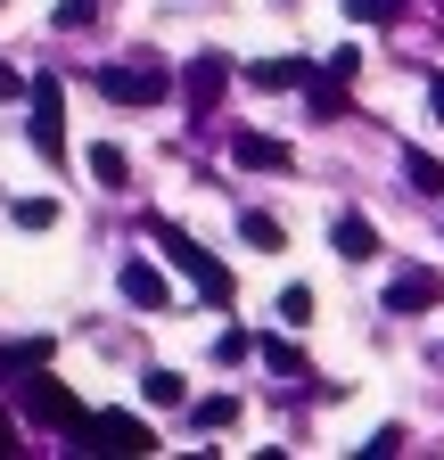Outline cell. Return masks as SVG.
Instances as JSON below:
<instances>
[{
    "label": "cell",
    "instance_id": "cell-10",
    "mask_svg": "<svg viewBox=\"0 0 444 460\" xmlns=\"http://www.w3.org/2000/svg\"><path fill=\"white\" fill-rule=\"evenodd\" d=\"M83 164H91V181H99V190H132V156H124L116 140H99Z\"/></svg>",
    "mask_w": 444,
    "mask_h": 460
},
{
    "label": "cell",
    "instance_id": "cell-7",
    "mask_svg": "<svg viewBox=\"0 0 444 460\" xmlns=\"http://www.w3.org/2000/svg\"><path fill=\"white\" fill-rule=\"evenodd\" d=\"M247 83H255V91H305V83H313V66H305V58H255Z\"/></svg>",
    "mask_w": 444,
    "mask_h": 460
},
{
    "label": "cell",
    "instance_id": "cell-16",
    "mask_svg": "<svg viewBox=\"0 0 444 460\" xmlns=\"http://www.w3.org/2000/svg\"><path fill=\"white\" fill-rule=\"evenodd\" d=\"M9 222H17V230H49V222H58V206H49V198H17Z\"/></svg>",
    "mask_w": 444,
    "mask_h": 460
},
{
    "label": "cell",
    "instance_id": "cell-24",
    "mask_svg": "<svg viewBox=\"0 0 444 460\" xmlns=\"http://www.w3.org/2000/svg\"><path fill=\"white\" fill-rule=\"evenodd\" d=\"M428 107H436V124H444V75H436V83H428Z\"/></svg>",
    "mask_w": 444,
    "mask_h": 460
},
{
    "label": "cell",
    "instance_id": "cell-19",
    "mask_svg": "<svg viewBox=\"0 0 444 460\" xmlns=\"http://www.w3.org/2000/svg\"><path fill=\"white\" fill-rule=\"evenodd\" d=\"M255 354H263L271 370H305V362H297V345H280V337H255Z\"/></svg>",
    "mask_w": 444,
    "mask_h": 460
},
{
    "label": "cell",
    "instance_id": "cell-18",
    "mask_svg": "<svg viewBox=\"0 0 444 460\" xmlns=\"http://www.w3.org/2000/svg\"><path fill=\"white\" fill-rule=\"evenodd\" d=\"M247 354H255V337H239V329L214 337V362H247Z\"/></svg>",
    "mask_w": 444,
    "mask_h": 460
},
{
    "label": "cell",
    "instance_id": "cell-1",
    "mask_svg": "<svg viewBox=\"0 0 444 460\" xmlns=\"http://www.w3.org/2000/svg\"><path fill=\"white\" fill-rule=\"evenodd\" d=\"M25 99H33V124H25V132H33V148H41L49 164H67V91L49 83V75H33V83H25Z\"/></svg>",
    "mask_w": 444,
    "mask_h": 460
},
{
    "label": "cell",
    "instance_id": "cell-11",
    "mask_svg": "<svg viewBox=\"0 0 444 460\" xmlns=\"http://www.w3.org/2000/svg\"><path fill=\"white\" fill-rule=\"evenodd\" d=\"M444 288H436V271H404L395 288H386V313H420V305H436Z\"/></svg>",
    "mask_w": 444,
    "mask_h": 460
},
{
    "label": "cell",
    "instance_id": "cell-2",
    "mask_svg": "<svg viewBox=\"0 0 444 460\" xmlns=\"http://www.w3.org/2000/svg\"><path fill=\"white\" fill-rule=\"evenodd\" d=\"M156 247L173 255V271H190V279L206 288L214 305H231V271H222V263H214V255H206V247L190 239V230H173V222H164V230H156Z\"/></svg>",
    "mask_w": 444,
    "mask_h": 460
},
{
    "label": "cell",
    "instance_id": "cell-12",
    "mask_svg": "<svg viewBox=\"0 0 444 460\" xmlns=\"http://www.w3.org/2000/svg\"><path fill=\"white\" fill-rule=\"evenodd\" d=\"M305 107H313V124H338V115H354L346 83H329V75H313V83H305Z\"/></svg>",
    "mask_w": 444,
    "mask_h": 460
},
{
    "label": "cell",
    "instance_id": "cell-20",
    "mask_svg": "<svg viewBox=\"0 0 444 460\" xmlns=\"http://www.w3.org/2000/svg\"><path fill=\"white\" fill-rule=\"evenodd\" d=\"M198 420H206V428H231V420H239V402H231V394H206V402H198Z\"/></svg>",
    "mask_w": 444,
    "mask_h": 460
},
{
    "label": "cell",
    "instance_id": "cell-3",
    "mask_svg": "<svg viewBox=\"0 0 444 460\" xmlns=\"http://www.w3.org/2000/svg\"><path fill=\"white\" fill-rule=\"evenodd\" d=\"M75 436H83V452H156V428L132 411H91Z\"/></svg>",
    "mask_w": 444,
    "mask_h": 460
},
{
    "label": "cell",
    "instance_id": "cell-8",
    "mask_svg": "<svg viewBox=\"0 0 444 460\" xmlns=\"http://www.w3.org/2000/svg\"><path fill=\"white\" fill-rule=\"evenodd\" d=\"M329 247H338L346 263H370V255H378V230H370L362 214H338V222H329Z\"/></svg>",
    "mask_w": 444,
    "mask_h": 460
},
{
    "label": "cell",
    "instance_id": "cell-4",
    "mask_svg": "<svg viewBox=\"0 0 444 460\" xmlns=\"http://www.w3.org/2000/svg\"><path fill=\"white\" fill-rule=\"evenodd\" d=\"M99 91L116 99V107H156L173 83H164V66H156V58H140V66H107V75H99Z\"/></svg>",
    "mask_w": 444,
    "mask_h": 460
},
{
    "label": "cell",
    "instance_id": "cell-15",
    "mask_svg": "<svg viewBox=\"0 0 444 460\" xmlns=\"http://www.w3.org/2000/svg\"><path fill=\"white\" fill-rule=\"evenodd\" d=\"M404 172H412V190H420V198H444V164H436L428 148H404Z\"/></svg>",
    "mask_w": 444,
    "mask_h": 460
},
{
    "label": "cell",
    "instance_id": "cell-5",
    "mask_svg": "<svg viewBox=\"0 0 444 460\" xmlns=\"http://www.w3.org/2000/svg\"><path fill=\"white\" fill-rule=\"evenodd\" d=\"M25 411H33V420H49V428H83V420H91L83 402H75V394H67L58 378H41V370L25 378Z\"/></svg>",
    "mask_w": 444,
    "mask_h": 460
},
{
    "label": "cell",
    "instance_id": "cell-6",
    "mask_svg": "<svg viewBox=\"0 0 444 460\" xmlns=\"http://www.w3.org/2000/svg\"><path fill=\"white\" fill-rule=\"evenodd\" d=\"M222 83H231V66H222V58H214V49H198V58H190V75H182V91H190V107H214V99H222Z\"/></svg>",
    "mask_w": 444,
    "mask_h": 460
},
{
    "label": "cell",
    "instance_id": "cell-9",
    "mask_svg": "<svg viewBox=\"0 0 444 460\" xmlns=\"http://www.w3.org/2000/svg\"><path fill=\"white\" fill-rule=\"evenodd\" d=\"M124 296H132L140 313H164V296H173V288H164L156 263H124Z\"/></svg>",
    "mask_w": 444,
    "mask_h": 460
},
{
    "label": "cell",
    "instance_id": "cell-14",
    "mask_svg": "<svg viewBox=\"0 0 444 460\" xmlns=\"http://www.w3.org/2000/svg\"><path fill=\"white\" fill-rule=\"evenodd\" d=\"M239 239H247V247H263V255H280V247H289V230L271 222V214H255V206H247V214H239Z\"/></svg>",
    "mask_w": 444,
    "mask_h": 460
},
{
    "label": "cell",
    "instance_id": "cell-13",
    "mask_svg": "<svg viewBox=\"0 0 444 460\" xmlns=\"http://www.w3.org/2000/svg\"><path fill=\"white\" fill-rule=\"evenodd\" d=\"M231 156H239L247 172H280V164H289V148H280V140H263V132H239Z\"/></svg>",
    "mask_w": 444,
    "mask_h": 460
},
{
    "label": "cell",
    "instance_id": "cell-22",
    "mask_svg": "<svg viewBox=\"0 0 444 460\" xmlns=\"http://www.w3.org/2000/svg\"><path fill=\"white\" fill-rule=\"evenodd\" d=\"M346 9H354L362 25H386V17H395V9H404V0H346Z\"/></svg>",
    "mask_w": 444,
    "mask_h": 460
},
{
    "label": "cell",
    "instance_id": "cell-25",
    "mask_svg": "<svg viewBox=\"0 0 444 460\" xmlns=\"http://www.w3.org/2000/svg\"><path fill=\"white\" fill-rule=\"evenodd\" d=\"M9 444H17V420H9V411H0V452H9Z\"/></svg>",
    "mask_w": 444,
    "mask_h": 460
},
{
    "label": "cell",
    "instance_id": "cell-21",
    "mask_svg": "<svg viewBox=\"0 0 444 460\" xmlns=\"http://www.w3.org/2000/svg\"><path fill=\"white\" fill-rule=\"evenodd\" d=\"M182 394H190V386H182L173 370H148V402H182Z\"/></svg>",
    "mask_w": 444,
    "mask_h": 460
},
{
    "label": "cell",
    "instance_id": "cell-17",
    "mask_svg": "<svg viewBox=\"0 0 444 460\" xmlns=\"http://www.w3.org/2000/svg\"><path fill=\"white\" fill-rule=\"evenodd\" d=\"M280 321H289V329L313 321V288H280Z\"/></svg>",
    "mask_w": 444,
    "mask_h": 460
},
{
    "label": "cell",
    "instance_id": "cell-23",
    "mask_svg": "<svg viewBox=\"0 0 444 460\" xmlns=\"http://www.w3.org/2000/svg\"><path fill=\"white\" fill-rule=\"evenodd\" d=\"M17 91H25V75L9 66V58H0V99H17Z\"/></svg>",
    "mask_w": 444,
    "mask_h": 460
}]
</instances>
